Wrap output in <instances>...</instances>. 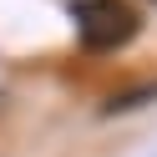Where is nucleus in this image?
Returning <instances> with one entry per match:
<instances>
[{
  "label": "nucleus",
  "instance_id": "1",
  "mask_svg": "<svg viewBox=\"0 0 157 157\" xmlns=\"http://www.w3.org/2000/svg\"><path fill=\"white\" fill-rule=\"evenodd\" d=\"M71 21H76V41L86 51H117L142 31V21L127 0H76Z\"/></svg>",
  "mask_w": 157,
  "mask_h": 157
}]
</instances>
